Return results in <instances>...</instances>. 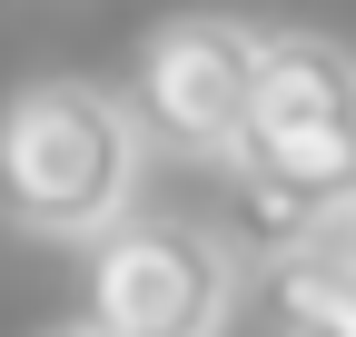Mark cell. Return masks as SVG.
Returning <instances> with one entry per match:
<instances>
[{
	"instance_id": "obj_6",
	"label": "cell",
	"mask_w": 356,
	"mask_h": 337,
	"mask_svg": "<svg viewBox=\"0 0 356 337\" xmlns=\"http://www.w3.org/2000/svg\"><path fill=\"white\" fill-rule=\"evenodd\" d=\"M50 337H109V327H89V318H79V327H50Z\"/></svg>"
},
{
	"instance_id": "obj_4",
	"label": "cell",
	"mask_w": 356,
	"mask_h": 337,
	"mask_svg": "<svg viewBox=\"0 0 356 337\" xmlns=\"http://www.w3.org/2000/svg\"><path fill=\"white\" fill-rule=\"evenodd\" d=\"M228 298H238L228 248L198 228H168V219L109 228L99 268H89V327H109V337H218Z\"/></svg>"
},
{
	"instance_id": "obj_3",
	"label": "cell",
	"mask_w": 356,
	"mask_h": 337,
	"mask_svg": "<svg viewBox=\"0 0 356 337\" xmlns=\"http://www.w3.org/2000/svg\"><path fill=\"white\" fill-rule=\"evenodd\" d=\"M257 70H267V40L238 30V20H168L149 30V50H139V130L168 139V149H188V159H238L248 139V109H257Z\"/></svg>"
},
{
	"instance_id": "obj_2",
	"label": "cell",
	"mask_w": 356,
	"mask_h": 337,
	"mask_svg": "<svg viewBox=\"0 0 356 337\" xmlns=\"http://www.w3.org/2000/svg\"><path fill=\"white\" fill-rule=\"evenodd\" d=\"M139 109L89 79H30L0 109V208L40 238H109L139 189Z\"/></svg>"
},
{
	"instance_id": "obj_1",
	"label": "cell",
	"mask_w": 356,
	"mask_h": 337,
	"mask_svg": "<svg viewBox=\"0 0 356 337\" xmlns=\"http://www.w3.org/2000/svg\"><path fill=\"white\" fill-rule=\"evenodd\" d=\"M238 179L287 238L356 219V60L337 40H267Z\"/></svg>"
},
{
	"instance_id": "obj_5",
	"label": "cell",
	"mask_w": 356,
	"mask_h": 337,
	"mask_svg": "<svg viewBox=\"0 0 356 337\" xmlns=\"http://www.w3.org/2000/svg\"><path fill=\"white\" fill-rule=\"evenodd\" d=\"M267 318L277 337H356V219L287 238L267 258Z\"/></svg>"
}]
</instances>
